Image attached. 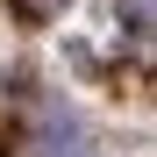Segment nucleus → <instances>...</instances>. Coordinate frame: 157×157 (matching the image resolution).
Returning a JSON list of instances; mask_svg holds the SVG:
<instances>
[{"label":"nucleus","mask_w":157,"mask_h":157,"mask_svg":"<svg viewBox=\"0 0 157 157\" xmlns=\"http://www.w3.org/2000/svg\"><path fill=\"white\" fill-rule=\"evenodd\" d=\"M128 36L150 43V0H128Z\"/></svg>","instance_id":"1"},{"label":"nucleus","mask_w":157,"mask_h":157,"mask_svg":"<svg viewBox=\"0 0 157 157\" xmlns=\"http://www.w3.org/2000/svg\"><path fill=\"white\" fill-rule=\"evenodd\" d=\"M14 7H21V14H29V21H43L50 7H57V0H14Z\"/></svg>","instance_id":"2"},{"label":"nucleus","mask_w":157,"mask_h":157,"mask_svg":"<svg viewBox=\"0 0 157 157\" xmlns=\"http://www.w3.org/2000/svg\"><path fill=\"white\" fill-rule=\"evenodd\" d=\"M0 157H7V150H0Z\"/></svg>","instance_id":"3"}]
</instances>
